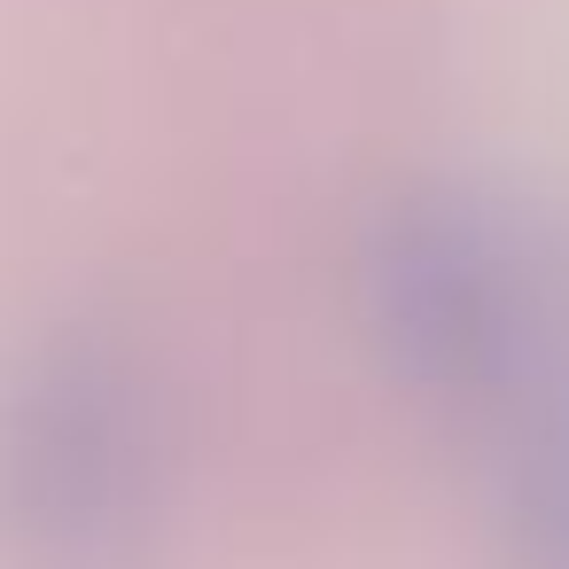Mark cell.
Returning a JSON list of instances; mask_svg holds the SVG:
<instances>
[{
	"label": "cell",
	"mask_w": 569,
	"mask_h": 569,
	"mask_svg": "<svg viewBox=\"0 0 569 569\" xmlns=\"http://www.w3.org/2000/svg\"><path fill=\"white\" fill-rule=\"evenodd\" d=\"M0 507L56 569H110L157 515V421L102 351L48 359L0 429Z\"/></svg>",
	"instance_id": "obj_1"
}]
</instances>
